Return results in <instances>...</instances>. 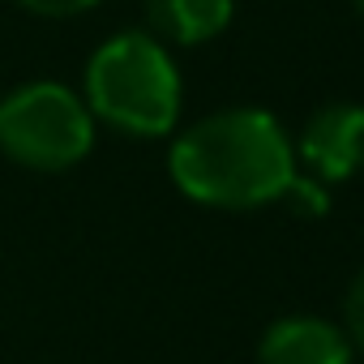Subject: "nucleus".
Wrapping results in <instances>:
<instances>
[{
  "label": "nucleus",
  "mask_w": 364,
  "mask_h": 364,
  "mask_svg": "<svg viewBox=\"0 0 364 364\" xmlns=\"http://www.w3.org/2000/svg\"><path fill=\"white\" fill-rule=\"evenodd\" d=\"M167 171L198 206L257 210L287 198L296 180V146L262 107H223L171 141Z\"/></svg>",
  "instance_id": "nucleus-1"
},
{
  "label": "nucleus",
  "mask_w": 364,
  "mask_h": 364,
  "mask_svg": "<svg viewBox=\"0 0 364 364\" xmlns=\"http://www.w3.org/2000/svg\"><path fill=\"white\" fill-rule=\"evenodd\" d=\"M82 99L95 120L129 137H167L180 120V73L154 35L124 31L95 48Z\"/></svg>",
  "instance_id": "nucleus-2"
},
{
  "label": "nucleus",
  "mask_w": 364,
  "mask_h": 364,
  "mask_svg": "<svg viewBox=\"0 0 364 364\" xmlns=\"http://www.w3.org/2000/svg\"><path fill=\"white\" fill-rule=\"evenodd\" d=\"M95 146L86 99L60 82H26L0 99V150L31 171H69Z\"/></svg>",
  "instance_id": "nucleus-3"
},
{
  "label": "nucleus",
  "mask_w": 364,
  "mask_h": 364,
  "mask_svg": "<svg viewBox=\"0 0 364 364\" xmlns=\"http://www.w3.org/2000/svg\"><path fill=\"white\" fill-rule=\"evenodd\" d=\"M296 159H304L309 176L330 185L364 167V107L360 103H321L296 141Z\"/></svg>",
  "instance_id": "nucleus-4"
},
{
  "label": "nucleus",
  "mask_w": 364,
  "mask_h": 364,
  "mask_svg": "<svg viewBox=\"0 0 364 364\" xmlns=\"http://www.w3.org/2000/svg\"><path fill=\"white\" fill-rule=\"evenodd\" d=\"M257 364H351V343L326 317H283L262 334Z\"/></svg>",
  "instance_id": "nucleus-5"
},
{
  "label": "nucleus",
  "mask_w": 364,
  "mask_h": 364,
  "mask_svg": "<svg viewBox=\"0 0 364 364\" xmlns=\"http://www.w3.org/2000/svg\"><path fill=\"white\" fill-rule=\"evenodd\" d=\"M154 35L171 39V43H210L215 35H223L232 26L236 0H150L146 5Z\"/></svg>",
  "instance_id": "nucleus-6"
},
{
  "label": "nucleus",
  "mask_w": 364,
  "mask_h": 364,
  "mask_svg": "<svg viewBox=\"0 0 364 364\" xmlns=\"http://www.w3.org/2000/svg\"><path fill=\"white\" fill-rule=\"evenodd\" d=\"M343 334H347L351 351L364 355V266L355 270V279L343 296Z\"/></svg>",
  "instance_id": "nucleus-7"
},
{
  "label": "nucleus",
  "mask_w": 364,
  "mask_h": 364,
  "mask_svg": "<svg viewBox=\"0 0 364 364\" xmlns=\"http://www.w3.org/2000/svg\"><path fill=\"white\" fill-rule=\"evenodd\" d=\"M18 5L39 14V18H77V14L95 9L99 0H18Z\"/></svg>",
  "instance_id": "nucleus-8"
},
{
  "label": "nucleus",
  "mask_w": 364,
  "mask_h": 364,
  "mask_svg": "<svg viewBox=\"0 0 364 364\" xmlns=\"http://www.w3.org/2000/svg\"><path fill=\"white\" fill-rule=\"evenodd\" d=\"M355 9H360V18H364V0H355Z\"/></svg>",
  "instance_id": "nucleus-9"
}]
</instances>
